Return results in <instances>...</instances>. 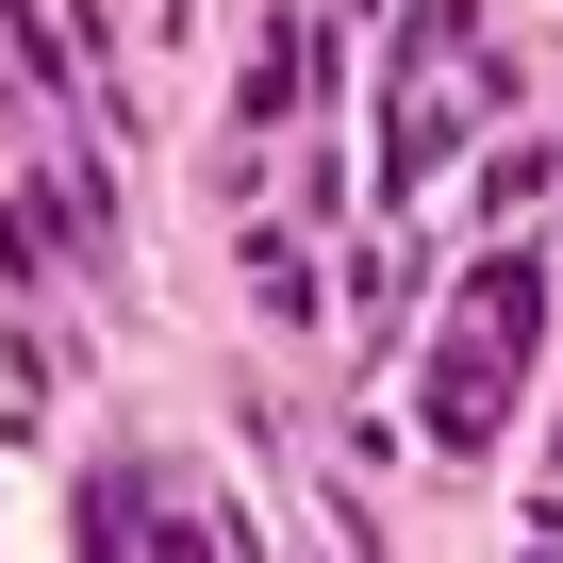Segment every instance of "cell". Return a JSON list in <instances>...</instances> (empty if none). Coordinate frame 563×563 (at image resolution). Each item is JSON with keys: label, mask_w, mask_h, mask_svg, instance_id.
I'll list each match as a JSON object with an SVG mask.
<instances>
[{"label": "cell", "mask_w": 563, "mask_h": 563, "mask_svg": "<svg viewBox=\"0 0 563 563\" xmlns=\"http://www.w3.org/2000/svg\"><path fill=\"white\" fill-rule=\"evenodd\" d=\"M530 349H547V249L530 232H497L448 299H431V365H415V415H431V448H497V415L530 398Z\"/></svg>", "instance_id": "obj_1"}, {"label": "cell", "mask_w": 563, "mask_h": 563, "mask_svg": "<svg viewBox=\"0 0 563 563\" xmlns=\"http://www.w3.org/2000/svg\"><path fill=\"white\" fill-rule=\"evenodd\" d=\"M481 117H497V34H481V0H415L398 51H382V183H365V216L415 232V199L464 166Z\"/></svg>", "instance_id": "obj_2"}, {"label": "cell", "mask_w": 563, "mask_h": 563, "mask_svg": "<svg viewBox=\"0 0 563 563\" xmlns=\"http://www.w3.org/2000/svg\"><path fill=\"white\" fill-rule=\"evenodd\" d=\"M133 547H150V563H249V530H232L183 464H150V448H133Z\"/></svg>", "instance_id": "obj_3"}]
</instances>
